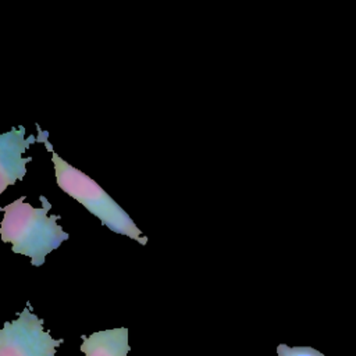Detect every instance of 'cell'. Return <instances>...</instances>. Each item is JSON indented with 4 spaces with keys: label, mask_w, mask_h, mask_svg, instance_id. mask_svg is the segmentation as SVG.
I'll list each match as a JSON object with an SVG mask.
<instances>
[{
    "label": "cell",
    "mask_w": 356,
    "mask_h": 356,
    "mask_svg": "<svg viewBox=\"0 0 356 356\" xmlns=\"http://www.w3.org/2000/svg\"><path fill=\"white\" fill-rule=\"evenodd\" d=\"M42 207H33L25 202V196L4 206V217L0 225V236L6 243H11L14 253L28 256L31 264L40 267L46 256L57 249L70 235L58 225L60 216H49L50 202L39 197Z\"/></svg>",
    "instance_id": "obj_1"
},
{
    "label": "cell",
    "mask_w": 356,
    "mask_h": 356,
    "mask_svg": "<svg viewBox=\"0 0 356 356\" xmlns=\"http://www.w3.org/2000/svg\"><path fill=\"white\" fill-rule=\"evenodd\" d=\"M38 142L44 143L51 153L56 181L61 191L96 216L108 229L129 236L140 245L147 243V238L142 236V231L136 227L128 213L96 181L67 163L53 150L51 143L47 140V132L39 129Z\"/></svg>",
    "instance_id": "obj_2"
},
{
    "label": "cell",
    "mask_w": 356,
    "mask_h": 356,
    "mask_svg": "<svg viewBox=\"0 0 356 356\" xmlns=\"http://www.w3.org/2000/svg\"><path fill=\"white\" fill-rule=\"evenodd\" d=\"M63 339H54L43 327V320L29 303L13 321H6L0 330V356H56Z\"/></svg>",
    "instance_id": "obj_3"
},
{
    "label": "cell",
    "mask_w": 356,
    "mask_h": 356,
    "mask_svg": "<svg viewBox=\"0 0 356 356\" xmlns=\"http://www.w3.org/2000/svg\"><path fill=\"white\" fill-rule=\"evenodd\" d=\"M33 135L25 138V128L17 127L0 135V193L26 174V163L32 157H22L24 152L36 142Z\"/></svg>",
    "instance_id": "obj_4"
},
{
    "label": "cell",
    "mask_w": 356,
    "mask_h": 356,
    "mask_svg": "<svg viewBox=\"0 0 356 356\" xmlns=\"http://www.w3.org/2000/svg\"><path fill=\"white\" fill-rule=\"evenodd\" d=\"M128 330L125 327L97 331L82 337L81 352L85 356H127L129 352Z\"/></svg>",
    "instance_id": "obj_5"
},
{
    "label": "cell",
    "mask_w": 356,
    "mask_h": 356,
    "mask_svg": "<svg viewBox=\"0 0 356 356\" xmlns=\"http://www.w3.org/2000/svg\"><path fill=\"white\" fill-rule=\"evenodd\" d=\"M278 356H324L321 352L312 346H288L285 343H280L277 346Z\"/></svg>",
    "instance_id": "obj_6"
}]
</instances>
